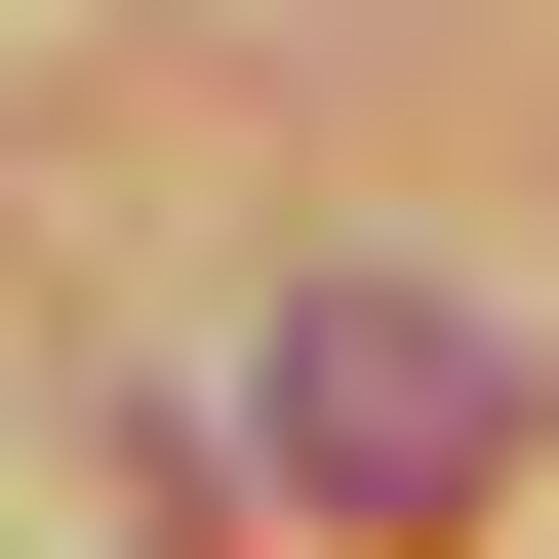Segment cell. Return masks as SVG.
I'll return each instance as SVG.
<instances>
[{"instance_id":"1","label":"cell","mask_w":559,"mask_h":559,"mask_svg":"<svg viewBox=\"0 0 559 559\" xmlns=\"http://www.w3.org/2000/svg\"><path fill=\"white\" fill-rule=\"evenodd\" d=\"M280 479H320V520H479V479H520V360H479L440 280H320V320H280Z\"/></svg>"}]
</instances>
